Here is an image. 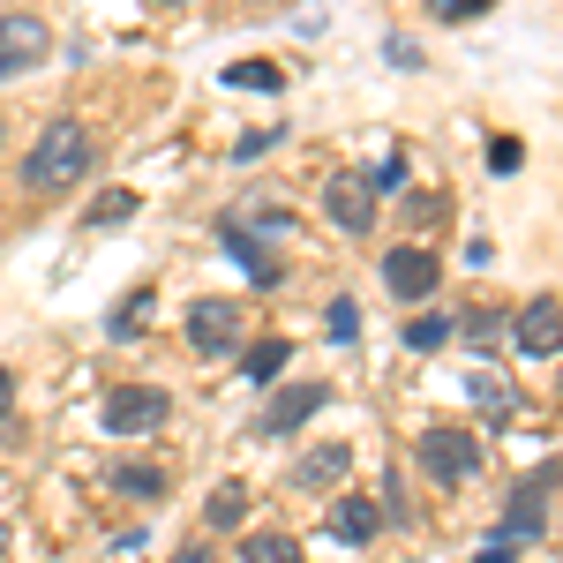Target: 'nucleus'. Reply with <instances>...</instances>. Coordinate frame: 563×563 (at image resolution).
Segmentation results:
<instances>
[{"mask_svg": "<svg viewBox=\"0 0 563 563\" xmlns=\"http://www.w3.org/2000/svg\"><path fill=\"white\" fill-rule=\"evenodd\" d=\"M346 466H353V443H323V451H308L301 466H294V488H331Z\"/></svg>", "mask_w": 563, "mask_h": 563, "instance_id": "nucleus-11", "label": "nucleus"}, {"mask_svg": "<svg viewBox=\"0 0 563 563\" xmlns=\"http://www.w3.org/2000/svg\"><path fill=\"white\" fill-rule=\"evenodd\" d=\"M129 218H135V196H129V188H113V196H98L90 225H129Z\"/></svg>", "mask_w": 563, "mask_h": 563, "instance_id": "nucleus-20", "label": "nucleus"}, {"mask_svg": "<svg viewBox=\"0 0 563 563\" xmlns=\"http://www.w3.org/2000/svg\"><path fill=\"white\" fill-rule=\"evenodd\" d=\"M166 406H174V398H166L158 384H129V390L106 398V429H113V435H143V429L166 421Z\"/></svg>", "mask_w": 563, "mask_h": 563, "instance_id": "nucleus-3", "label": "nucleus"}, {"mask_svg": "<svg viewBox=\"0 0 563 563\" xmlns=\"http://www.w3.org/2000/svg\"><path fill=\"white\" fill-rule=\"evenodd\" d=\"M241 519H249V488H241V481H225V488L211 496V526H241Z\"/></svg>", "mask_w": 563, "mask_h": 563, "instance_id": "nucleus-18", "label": "nucleus"}, {"mask_svg": "<svg viewBox=\"0 0 563 563\" xmlns=\"http://www.w3.org/2000/svg\"><path fill=\"white\" fill-rule=\"evenodd\" d=\"M549 496H556V466H541V474L511 496V519H504V526H511L519 541H526V533H541V526H549Z\"/></svg>", "mask_w": 563, "mask_h": 563, "instance_id": "nucleus-8", "label": "nucleus"}, {"mask_svg": "<svg viewBox=\"0 0 563 563\" xmlns=\"http://www.w3.org/2000/svg\"><path fill=\"white\" fill-rule=\"evenodd\" d=\"M143 316H151V294H129L121 316H113V339H135V331H143Z\"/></svg>", "mask_w": 563, "mask_h": 563, "instance_id": "nucleus-21", "label": "nucleus"}, {"mask_svg": "<svg viewBox=\"0 0 563 563\" xmlns=\"http://www.w3.org/2000/svg\"><path fill=\"white\" fill-rule=\"evenodd\" d=\"M233 339H241V316H233L225 301H196L188 308V346L196 353H225Z\"/></svg>", "mask_w": 563, "mask_h": 563, "instance_id": "nucleus-6", "label": "nucleus"}, {"mask_svg": "<svg viewBox=\"0 0 563 563\" xmlns=\"http://www.w3.org/2000/svg\"><path fill=\"white\" fill-rule=\"evenodd\" d=\"M113 481H121L129 496H158V488H166V474H151V466H113Z\"/></svg>", "mask_w": 563, "mask_h": 563, "instance_id": "nucleus-22", "label": "nucleus"}, {"mask_svg": "<svg viewBox=\"0 0 563 563\" xmlns=\"http://www.w3.org/2000/svg\"><path fill=\"white\" fill-rule=\"evenodd\" d=\"M225 249L241 256V271H249L256 286H278V278H286V271H278V256H271V249H256V241H249V225H233V218H225Z\"/></svg>", "mask_w": 563, "mask_h": 563, "instance_id": "nucleus-12", "label": "nucleus"}, {"mask_svg": "<svg viewBox=\"0 0 563 563\" xmlns=\"http://www.w3.org/2000/svg\"><path fill=\"white\" fill-rule=\"evenodd\" d=\"M488 166H496V174H519V143H511V135H496V151H488Z\"/></svg>", "mask_w": 563, "mask_h": 563, "instance_id": "nucleus-25", "label": "nucleus"}, {"mask_svg": "<svg viewBox=\"0 0 563 563\" xmlns=\"http://www.w3.org/2000/svg\"><path fill=\"white\" fill-rule=\"evenodd\" d=\"M8 390H15V376H8V368H0V406H8Z\"/></svg>", "mask_w": 563, "mask_h": 563, "instance_id": "nucleus-26", "label": "nucleus"}, {"mask_svg": "<svg viewBox=\"0 0 563 563\" xmlns=\"http://www.w3.org/2000/svg\"><path fill=\"white\" fill-rule=\"evenodd\" d=\"M45 23L38 15H0V76H15V68H38L45 60Z\"/></svg>", "mask_w": 563, "mask_h": 563, "instance_id": "nucleus-4", "label": "nucleus"}, {"mask_svg": "<svg viewBox=\"0 0 563 563\" xmlns=\"http://www.w3.org/2000/svg\"><path fill=\"white\" fill-rule=\"evenodd\" d=\"M466 398H474L488 421H511V413H519V398H511V384H504L496 368H474V376H466Z\"/></svg>", "mask_w": 563, "mask_h": 563, "instance_id": "nucleus-13", "label": "nucleus"}, {"mask_svg": "<svg viewBox=\"0 0 563 563\" xmlns=\"http://www.w3.org/2000/svg\"><path fill=\"white\" fill-rule=\"evenodd\" d=\"M323 398H331L323 384H301V390H286V398H278V406L263 413V435H286V429H301V421L316 413V406H323Z\"/></svg>", "mask_w": 563, "mask_h": 563, "instance_id": "nucleus-9", "label": "nucleus"}, {"mask_svg": "<svg viewBox=\"0 0 563 563\" xmlns=\"http://www.w3.org/2000/svg\"><path fill=\"white\" fill-rule=\"evenodd\" d=\"M286 361H294V346H286V339H263V346H249V361H241V376H249V384H271V376H278Z\"/></svg>", "mask_w": 563, "mask_h": 563, "instance_id": "nucleus-14", "label": "nucleus"}, {"mask_svg": "<svg viewBox=\"0 0 563 563\" xmlns=\"http://www.w3.org/2000/svg\"><path fill=\"white\" fill-rule=\"evenodd\" d=\"M0 549H8V526H0Z\"/></svg>", "mask_w": 563, "mask_h": 563, "instance_id": "nucleus-27", "label": "nucleus"}, {"mask_svg": "<svg viewBox=\"0 0 563 563\" xmlns=\"http://www.w3.org/2000/svg\"><path fill=\"white\" fill-rule=\"evenodd\" d=\"M225 84H233V90H278L286 76H278L271 60H233V68H225Z\"/></svg>", "mask_w": 563, "mask_h": 563, "instance_id": "nucleus-17", "label": "nucleus"}, {"mask_svg": "<svg viewBox=\"0 0 563 563\" xmlns=\"http://www.w3.org/2000/svg\"><path fill=\"white\" fill-rule=\"evenodd\" d=\"M241 563H301V541H286V533H249Z\"/></svg>", "mask_w": 563, "mask_h": 563, "instance_id": "nucleus-16", "label": "nucleus"}, {"mask_svg": "<svg viewBox=\"0 0 563 563\" xmlns=\"http://www.w3.org/2000/svg\"><path fill=\"white\" fill-rule=\"evenodd\" d=\"M481 8H496V0H429V15H435V23H474Z\"/></svg>", "mask_w": 563, "mask_h": 563, "instance_id": "nucleus-23", "label": "nucleus"}, {"mask_svg": "<svg viewBox=\"0 0 563 563\" xmlns=\"http://www.w3.org/2000/svg\"><path fill=\"white\" fill-rule=\"evenodd\" d=\"M556 323H563L556 294H541V301H533V308L519 316V346L533 353V361H556V346H563V331H556Z\"/></svg>", "mask_w": 563, "mask_h": 563, "instance_id": "nucleus-7", "label": "nucleus"}, {"mask_svg": "<svg viewBox=\"0 0 563 563\" xmlns=\"http://www.w3.org/2000/svg\"><path fill=\"white\" fill-rule=\"evenodd\" d=\"M331 339H339V346L361 339V308H353V301H331Z\"/></svg>", "mask_w": 563, "mask_h": 563, "instance_id": "nucleus-24", "label": "nucleus"}, {"mask_svg": "<svg viewBox=\"0 0 563 563\" xmlns=\"http://www.w3.org/2000/svg\"><path fill=\"white\" fill-rule=\"evenodd\" d=\"M384 278H390L398 301H429V294H435V256H429V249H390Z\"/></svg>", "mask_w": 563, "mask_h": 563, "instance_id": "nucleus-5", "label": "nucleus"}, {"mask_svg": "<svg viewBox=\"0 0 563 563\" xmlns=\"http://www.w3.org/2000/svg\"><path fill=\"white\" fill-rule=\"evenodd\" d=\"M158 8H180V0H158Z\"/></svg>", "mask_w": 563, "mask_h": 563, "instance_id": "nucleus-28", "label": "nucleus"}, {"mask_svg": "<svg viewBox=\"0 0 563 563\" xmlns=\"http://www.w3.org/2000/svg\"><path fill=\"white\" fill-rule=\"evenodd\" d=\"M90 174V129L84 121H53L38 135V151L23 158V188H38V196H60V188H76Z\"/></svg>", "mask_w": 563, "mask_h": 563, "instance_id": "nucleus-1", "label": "nucleus"}, {"mask_svg": "<svg viewBox=\"0 0 563 563\" xmlns=\"http://www.w3.org/2000/svg\"><path fill=\"white\" fill-rule=\"evenodd\" d=\"M331 533H339V541H368V533H376V511H368L361 496H339V511H331Z\"/></svg>", "mask_w": 563, "mask_h": 563, "instance_id": "nucleus-15", "label": "nucleus"}, {"mask_svg": "<svg viewBox=\"0 0 563 563\" xmlns=\"http://www.w3.org/2000/svg\"><path fill=\"white\" fill-rule=\"evenodd\" d=\"M443 339H451V316H413V323H406V346H413V353L443 346Z\"/></svg>", "mask_w": 563, "mask_h": 563, "instance_id": "nucleus-19", "label": "nucleus"}, {"mask_svg": "<svg viewBox=\"0 0 563 563\" xmlns=\"http://www.w3.org/2000/svg\"><path fill=\"white\" fill-rule=\"evenodd\" d=\"M421 466H429V481L459 488V481L481 474V443L466 429H429V435H421Z\"/></svg>", "mask_w": 563, "mask_h": 563, "instance_id": "nucleus-2", "label": "nucleus"}, {"mask_svg": "<svg viewBox=\"0 0 563 563\" xmlns=\"http://www.w3.org/2000/svg\"><path fill=\"white\" fill-rule=\"evenodd\" d=\"M323 203H331V218H339L346 233H368V225H376V203H368V188H361V180H331V196H323Z\"/></svg>", "mask_w": 563, "mask_h": 563, "instance_id": "nucleus-10", "label": "nucleus"}]
</instances>
